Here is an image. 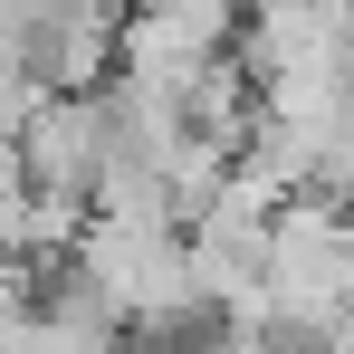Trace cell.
<instances>
[{
    "label": "cell",
    "instance_id": "cell-1",
    "mask_svg": "<svg viewBox=\"0 0 354 354\" xmlns=\"http://www.w3.org/2000/svg\"><path fill=\"white\" fill-rule=\"evenodd\" d=\"M230 48H239V0H134L124 39H115V77L192 106L201 77L230 67Z\"/></svg>",
    "mask_w": 354,
    "mask_h": 354
},
{
    "label": "cell",
    "instance_id": "cell-2",
    "mask_svg": "<svg viewBox=\"0 0 354 354\" xmlns=\"http://www.w3.org/2000/svg\"><path fill=\"white\" fill-rule=\"evenodd\" d=\"M115 163V124H106V96H48L39 115L19 124V173L48 201H96V182Z\"/></svg>",
    "mask_w": 354,
    "mask_h": 354
},
{
    "label": "cell",
    "instance_id": "cell-3",
    "mask_svg": "<svg viewBox=\"0 0 354 354\" xmlns=\"http://www.w3.org/2000/svg\"><path fill=\"white\" fill-rule=\"evenodd\" d=\"M316 10H335V19H354V0H316Z\"/></svg>",
    "mask_w": 354,
    "mask_h": 354
}]
</instances>
